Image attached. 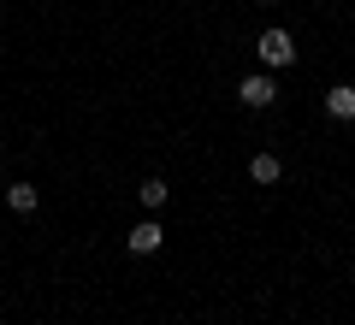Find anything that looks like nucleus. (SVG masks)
I'll use <instances>...</instances> for the list:
<instances>
[{"label":"nucleus","instance_id":"f03ea898","mask_svg":"<svg viewBox=\"0 0 355 325\" xmlns=\"http://www.w3.org/2000/svg\"><path fill=\"white\" fill-rule=\"evenodd\" d=\"M237 100L243 107H272V100H279V83H272V77H243Z\"/></svg>","mask_w":355,"mask_h":325},{"label":"nucleus","instance_id":"423d86ee","mask_svg":"<svg viewBox=\"0 0 355 325\" xmlns=\"http://www.w3.org/2000/svg\"><path fill=\"white\" fill-rule=\"evenodd\" d=\"M142 207H166V195H172V184H166V177H142Z\"/></svg>","mask_w":355,"mask_h":325},{"label":"nucleus","instance_id":"7ed1b4c3","mask_svg":"<svg viewBox=\"0 0 355 325\" xmlns=\"http://www.w3.org/2000/svg\"><path fill=\"white\" fill-rule=\"evenodd\" d=\"M130 254H154V249H160V243H166V231L160 225H154V219H142V225H130Z\"/></svg>","mask_w":355,"mask_h":325},{"label":"nucleus","instance_id":"20e7f679","mask_svg":"<svg viewBox=\"0 0 355 325\" xmlns=\"http://www.w3.org/2000/svg\"><path fill=\"white\" fill-rule=\"evenodd\" d=\"M326 113H331V118H355V83H338V89H331V95H326Z\"/></svg>","mask_w":355,"mask_h":325},{"label":"nucleus","instance_id":"0eeeda50","mask_svg":"<svg viewBox=\"0 0 355 325\" xmlns=\"http://www.w3.org/2000/svg\"><path fill=\"white\" fill-rule=\"evenodd\" d=\"M6 201H12V213H36V184H12Z\"/></svg>","mask_w":355,"mask_h":325},{"label":"nucleus","instance_id":"39448f33","mask_svg":"<svg viewBox=\"0 0 355 325\" xmlns=\"http://www.w3.org/2000/svg\"><path fill=\"white\" fill-rule=\"evenodd\" d=\"M249 177H254V184H279V177H284L279 154H254V160H249Z\"/></svg>","mask_w":355,"mask_h":325},{"label":"nucleus","instance_id":"f257e3e1","mask_svg":"<svg viewBox=\"0 0 355 325\" xmlns=\"http://www.w3.org/2000/svg\"><path fill=\"white\" fill-rule=\"evenodd\" d=\"M254 53H261V60L279 71V65H291V60H296V42H291V30H266V36L254 42Z\"/></svg>","mask_w":355,"mask_h":325}]
</instances>
